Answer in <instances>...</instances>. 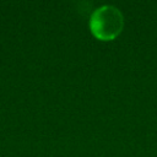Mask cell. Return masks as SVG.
Returning a JSON list of instances; mask_svg holds the SVG:
<instances>
[{
  "mask_svg": "<svg viewBox=\"0 0 157 157\" xmlns=\"http://www.w3.org/2000/svg\"><path fill=\"white\" fill-rule=\"evenodd\" d=\"M90 31L99 40L115 39L124 28V16L113 5H103L96 9L90 17Z\"/></svg>",
  "mask_w": 157,
  "mask_h": 157,
  "instance_id": "1",
  "label": "cell"
}]
</instances>
